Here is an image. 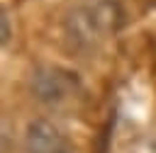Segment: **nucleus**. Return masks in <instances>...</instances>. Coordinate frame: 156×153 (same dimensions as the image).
<instances>
[{
  "label": "nucleus",
  "instance_id": "5",
  "mask_svg": "<svg viewBox=\"0 0 156 153\" xmlns=\"http://www.w3.org/2000/svg\"><path fill=\"white\" fill-rule=\"evenodd\" d=\"M0 24H2V36H0V39H2V44H7V41H10V19H7V15H5V12H2Z\"/></svg>",
  "mask_w": 156,
  "mask_h": 153
},
{
  "label": "nucleus",
  "instance_id": "6",
  "mask_svg": "<svg viewBox=\"0 0 156 153\" xmlns=\"http://www.w3.org/2000/svg\"><path fill=\"white\" fill-rule=\"evenodd\" d=\"M66 153H73V151H66Z\"/></svg>",
  "mask_w": 156,
  "mask_h": 153
},
{
  "label": "nucleus",
  "instance_id": "4",
  "mask_svg": "<svg viewBox=\"0 0 156 153\" xmlns=\"http://www.w3.org/2000/svg\"><path fill=\"white\" fill-rule=\"evenodd\" d=\"M80 5L95 17V22L105 29V34L117 29L119 17H122V10H119L117 0H80Z\"/></svg>",
  "mask_w": 156,
  "mask_h": 153
},
{
  "label": "nucleus",
  "instance_id": "1",
  "mask_svg": "<svg viewBox=\"0 0 156 153\" xmlns=\"http://www.w3.org/2000/svg\"><path fill=\"white\" fill-rule=\"evenodd\" d=\"M73 87H76V78L58 66H41L29 78V90L34 100L49 107L66 102L73 95Z\"/></svg>",
  "mask_w": 156,
  "mask_h": 153
},
{
  "label": "nucleus",
  "instance_id": "2",
  "mask_svg": "<svg viewBox=\"0 0 156 153\" xmlns=\"http://www.w3.org/2000/svg\"><path fill=\"white\" fill-rule=\"evenodd\" d=\"M68 143L49 119H32L24 131V153H66Z\"/></svg>",
  "mask_w": 156,
  "mask_h": 153
},
{
  "label": "nucleus",
  "instance_id": "3",
  "mask_svg": "<svg viewBox=\"0 0 156 153\" xmlns=\"http://www.w3.org/2000/svg\"><path fill=\"white\" fill-rule=\"evenodd\" d=\"M66 34L78 49H85V51H90L93 46H98L100 39H105V29L93 19V15L83 5L73 7L71 15L66 17Z\"/></svg>",
  "mask_w": 156,
  "mask_h": 153
}]
</instances>
